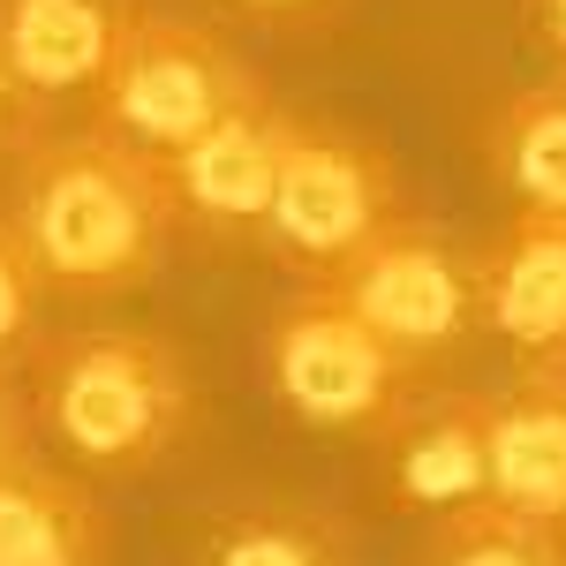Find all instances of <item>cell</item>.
I'll list each match as a JSON object with an SVG mask.
<instances>
[{
	"instance_id": "12",
	"label": "cell",
	"mask_w": 566,
	"mask_h": 566,
	"mask_svg": "<svg viewBox=\"0 0 566 566\" xmlns=\"http://www.w3.org/2000/svg\"><path fill=\"white\" fill-rule=\"evenodd\" d=\"M136 0H0V53L45 98L91 91L129 31Z\"/></svg>"
},
{
	"instance_id": "20",
	"label": "cell",
	"mask_w": 566,
	"mask_h": 566,
	"mask_svg": "<svg viewBox=\"0 0 566 566\" xmlns=\"http://www.w3.org/2000/svg\"><path fill=\"white\" fill-rule=\"evenodd\" d=\"M234 8H250V15H272V23H317V15H333L340 0H234Z\"/></svg>"
},
{
	"instance_id": "18",
	"label": "cell",
	"mask_w": 566,
	"mask_h": 566,
	"mask_svg": "<svg viewBox=\"0 0 566 566\" xmlns=\"http://www.w3.org/2000/svg\"><path fill=\"white\" fill-rule=\"evenodd\" d=\"M23 453H31V400L8 386V370H0V469L23 461Z\"/></svg>"
},
{
	"instance_id": "2",
	"label": "cell",
	"mask_w": 566,
	"mask_h": 566,
	"mask_svg": "<svg viewBox=\"0 0 566 566\" xmlns=\"http://www.w3.org/2000/svg\"><path fill=\"white\" fill-rule=\"evenodd\" d=\"M31 423L98 476H151L197 438L205 400L159 333H61L31 348Z\"/></svg>"
},
{
	"instance_id": "4",
	"label": "cell",
	"mask_w": 566,
	"mask_h": 566,
	"mask_svg": "<svg viewBox=\"0 0 566 566\" xmlns=\"http://www.w3.org/2000/svg\"><path fill=\"white\" fill-rule=\"evenodd\" d=\"M264 378L280 392V408L317 431L386 438L400 408L423 392V363L400 355L386 333H370L325 280H310L264 333Z\"/></svg>"
},
{
	"instance_id": "10",
	"label": "cell",
	"mask_w": 566,
	"mask_h": 566,
	"mask_svg": "<svg viewBox=\"0 0 566 566\" xmlns=\"http://www.w3.org/2000/svg\"><path fill=\"white\" fill-rule=\"evenodd\" d=\"M491 506L566 528V378H522L491 392Z\"/></svg>"
},
{
	"instance_id": "7",
	"label": "cell",
	"mask_w": 566,
	"mask_h": 566,
	"mask_svg": "<svg viewBox=\"0 0 566 566\" xmlns=\"http://www.w3.org/2000/svg\"><path fill=\"white\" fill-rule=\"evenodd\" d=\"M476 325L522 378H566V212H514L476 250Z\"/></svg>"
},
{
	"instance_id": "17",
	"label": "cell",
	"mask_w": 566,
	"mask_h": 566,
	"mask_svg": "<svg viewBox=\"0 0 566 566\" xmlns=\"http://www.w3.org/2000/svg\"><path fill=\"white\" fill-rule=\"evenodd\" d=\"M45 91H31L23 76H15V61L0 53V159H31L45 144Z\"/></svg>"
},
{
	"instance_id": "9",
	"label": "cell",
	"mask_w": 566,
	"mask_h": 566,
	"mask_svg": "<svg viewBox=\"0 0 566 566\" xmlns=\"http://www.w3.org/2000/svg\"><path fill=\"white\" fill-rule=\"evenodd\" d=\"M280 122L287 114H227L205 136H189L181 151H167L175 175L181 227H212V234H258L272 212V181H280Z\"/></svg>"
},
{
	"instance_id": "15",
	"label": "cell",
	"mask_w": 566,
	"mask_h": 566,
	"mask_svg": "<svg viewBox=\"0 0 566 566\" xmlns=\"http://www.w3.org/2000/svg\"><path fill=\"white\" fill-rule=\"evenodd\" d=\"M205 566H348L340 552V528L295 514V506H250L212 536V559Z\"/></svg>"
},
{
	"instance_id": "13",
	"label": "cell",
	"mask_w": 566,
	"mask_h": 566,
	"mask_svg": "<svg viewBox=\"0 0 566 566\" xmlns=\"http://www.w3.org/2000/svg\"><path fill=\"white\" fill-rule=\"evenodd\" d=\"M483 159L522 212H566V84L514 91L483 129Z\"/></svg>"
},
{
	"instance_id": "5",
	"label": "cell",
	"mask_w": 566,
	"mask_h": 566,
	"mask_svg": "<svg viewBox=\"0 0 566 566\" xmlns=\"http://www.w3.org/2000/svg\"><path fill=\"white\" fill-rule=\"evenodd\" d=\"M400 219V175L378 144L325 122H280V181H272V212H264V242L280 258L325 280Z\"/></svg>"
},
{
	"instance_id": "1",
	"label": "cell",
	"mask_w": 566,
	"mask_h": 566,
	"mask_svg": "<svg viewBox=\"0 0 566 566\" xmlns=\"http://www.w3.org/2000/svg\"><path fill=\"white\" fill-rule=\"evenodd\" d=\"M15 227L39 250L45 287L61 295H129L144 287L181 227L175 175L159 151L84 129L69 144L45 136L15 197Z\"/></svg>"
},
{
	"instance_id": "14",
	"label": "cell",
	"mask_w": 566,
	"mask_h": 566,
	"mask_svg": "<svg viewBox=\"0 0 566 566\" xmlns=\"http://www.w3.org/2000/svg\"><path fill=\"white\" fill-rule=\"evenodd\" d=\"M431 566H566V528L476 499V506L438 514Z\"/></svg>"
},
{
	"instance_id": "16",
	"label": "cell",
	"mask_w": 566,
	"mask_h": 566,
	"mask_svg": "<svg viewBox=\"0 0 566 566\" xmlns=\"http://www.w3.org/2000/svg\"><path fill=\"white\" fill-rule=\"evenodd\" d=\"M39 295H45L39 250L23 242L15 212H0V363H8L15 348H31V325H39Z\"/></svg>"
},
{
	"instance_id": "8",
	"label": "cell",
	"mask_w": 566,
	"mask_h": 566,
	"mask_svg": "<svg viewBox=\"0 0 566 566\" xmlns=\"http://www.w3.org/2000/svg\"><path fill=\"white\" fill-rule=\"evenodd\" d=\"M491 476V392H416L386 431V483L408 514L476 506Z\"/></svg>"
},
{
	"instance_id": "11",
	"label": "cell",
	"mask_w": 566,
	"mask_h": 566,
	"mask_svg": "<svg viewBox=\"0 0 566 566\" xmlns=\"http://www.w3.org/2000/svg\"><path fill=\"white\" fill-rule=\"evenodd\" d=\"M106 506L84 476L53 461H8L0 469V566H106Z\"/></svg>"
},
{
	"instance_id": "19",
	"label": "cell",
	"mask_w": 566,
	"mask_h": 566,
	"mask_svg": "<svg viewBox=\"0 0 566 566\" xmlns=\"http://www.w3.org/2000/svg\"><path fill=\"white\" fill-rule=\"evenodd\" d=\"M522 23H528V39L544 45V53L566 61V0H522Z\"/></svg>"
},
{
	"instance_id": "6",
	"label": "cell",
	"mask_w": 566,
	"mask_h": 566,
	"mask_svg": "<svg viewBox=\"0 0 566 566\" xmlns=\"http://www.w3.org/2000/svg\"><path fill=\"white\" fill-rule=\"evenodd\" d=\"M325 287L423 370L476 333V258H461L423 219H392L340 272H325Z\"/></svg>"
},
{
	"instance_id": "3",
	"label": "cell",
	"mask_w": 566,
	"mask_h": 566,
	"mask_svg": "<svg viewBox=\"0 0 566 566\" xmlns=\"http://www.w3.org/2000/svg\"><path fill=\"white\" fill-rule=\"evenodd\" d=\"M264 76L219 39L212 23H189L167 8H136L106 76L91 84V129L144 144V151H181L227 114H258Z\"/></svg>"
}]
</instances>
